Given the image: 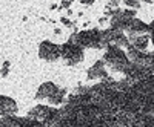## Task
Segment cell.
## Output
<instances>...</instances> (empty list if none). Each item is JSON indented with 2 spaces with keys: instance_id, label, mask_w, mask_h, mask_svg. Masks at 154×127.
<instances>
[{
  "instance_id": "16",
  "label": "cell",
  "mask_w": 154,
  "mask_h": 127,
  "mask_svg": "<svg viewBox=\"0 0 154 127\" xmlns=\"http://www.w3.org/2000/svg\"><path fill=\"white\" fill-rule=\"evenodd\" d=\"M125 5L128 6V9H134V11L140 8V3L137 0H125Z\"/></svg>"
},
{
  "instance_id": "4",
  "label": "cell",
  "mask_w": 154,
  "mask_h": 127,
  "mask_svg": "<svg viewBox=\"0 0 154 127\" xmlns=\"http://www.w3.org/2000/svg\"><path fill=\"white\" fill-rule=\"evenodd\" d=\"M123 75H125L123 80L130 84V86H134V84H137V83H140V81L146 80L149 75H151V72H149V69H146V68H140V66H137V65H133V63H130V66L123 71Z\"/></svg>"
},
{
  "instance_id": "12",
  "label": "cell",
  "mask_w": 154,
  "mask_h": 127,
  "mask_svg": "<svg viewBox=\"0 0 154 127\" xmlns=\"http://www.w3.org/2000/svg\"><path fill=\"white\" fill-rule=\"evenodd\" d=\"M46 103L51 107H57V106L65 104L66 103V91H65V89H62V87H59L57 91L46 100Z\"/></svg>"
},
{
  "instance_id": "9",
  "label": "cell",
  "mask_w": 154,
  "mask_h": 127,
  "mask_svg": "<svg viewBox=\"0 0 154 127\" xmlns=\"http://www.w3.org/2000/svg\"><path fill=\"white\" fill-rule=\"evenodd\" d=\"M59 89V86L53 81H46V83H42L38 86L37 92H35V100L37 101H42V100H48L51 95H53L56 91Z\"/></svg>"
},
{
  "instance_id": "1",
  "label": "cell",
  "mask_w": 154,
  "mask_h": 127,
  "mask_svg": "<svg viewBox=\"0 0 154 127\" xmlns=\"http://www.w3.org/2000/svg\"><path fill=\"white\" fill-rule=\"evenodd\" d=\"M102 61L105 63V68H108L112 72H122L130 66V61H128L125 51L116 48V46H108L105 49V54Z\"/></svg>"
},
{
  "instance_id": "3",
  "label": "cell",
  "mask_w": 154,
  "mask_h": 127,
  "mask_svg": "<svg viewBox=\"0 0 154 127\" xmlns=\"http://www.w3.org/2000/svg\"><path fill=\"white\" fill-rule=\"evenodd\" d=\"M60 58L65 61L66 66H77L85 60V51L72 43H63L60 45Z\"/></svg>"
},
{
  "instance_id": "8",
  "label": "cell",
  "mask_w": 154,
  "mask_h": 127,
  "mask_svg": "<svg viewBox=\"0 0 154 127\" xmlns=\"http://www.w3.org/2000/svg\"><path fill=\"white\" fill-rule=\"evenodd\" d=\"M86 78L88 80H105V78H108V72H106V68H105V63L102 60L96 61L94 65L86 71Z\"/></svg>"
},
{
  "instance_id": "10",
  "label": "cell",
  "mask_w": 154,
  "mask_h": 127,
  "mask_svg": "<svg viewBox=\"0 0 154 127\" xmlns=\"http://www.w3.org/2000/svg\"><path fill=\"white\" fill-rule=\"evenodd\" d=\"M51 109H53V107L46 106V104H37V106H34V107L28 112V118L42 123V121L48 117V113L51 112Z\"/></svg>"
},
{
  "instance_id": "13",
  "label": "cell",
  "mask_w": 154,
  "mask_h": 127,
  "mask_svg": "<svg viewBox=\"0 0 154 127\" xmlns=\"http://www.w3.org/2000/svg\"><path fill=\"white\" fill-rule=\"evenodd\" d=\"M112 31V29H111ZM130 40H128V37L123 34V32H116L112 31V39H111V46H116V48H119V49H126L128 46H130Z\"/></svg>"
},
{
  "instance_id": "15",
  "label": "cell",
  "mask_w": 154,
  "mask_h": 127,
  "mask_svg": "<svg viewBox=\"0 0 154 127\" xmlns=\"http://www.w3.org/2000/svg\"><path fill=\"white\" fill-rule=\"evenodd\" d=\"M140 113L146 117H154V98H146L145 103L140 106Z\"/></svg>"
},
{
  "instance_id": "14",
  "label": "cell",
  "mask_w": 154,
  "mask_h": 127,
  "mask_svg": "<svg viewBox=\"0 0 154 127\" xmlns=\"http://www.w3.org/2000/svg\"><path fill=\"white\" fill-rule=\"evenodd\" d=\"M137 51H140V52H146V48L149 45V37L148 35H143V37H137V39L131 40L130 42Z\"/></svg>"
},
{
  "instance_id": "7",
  "label": "cell",
  "mask_w": 154,
  "mask_h": 127,
  "mask_svg": "<svg viewBox=\"0 0 154 127\" xmlns=\"http://www.w3.org/2000/svg\"><path fill=\"white\" fill-rule=\"evenodd\" d=\"M19 110V106L11 97L0 95V118L14 117Z\"/></svg>"
},
{
  "instance_id": "20",
  "label": "cell",
  "mask_w": 154,
  "mask_h": 127,
  "mask_svg": "<svg viewBox=\"0 0 154 127\" xmlns=\"http://www.w3.org/2000/svg\"><path fill=\"white\" fill-rule=\"evenodd\" d=\"M71 3H72V2H62V6H63V8H69Z\"/></svg>"
},
{
  "instance_id": "11",
  "label": "cell",
  "mask_w": 154,
  "mask_h": 127,
  "mask_svg": "<svg viewBox=\"0 0 154 127\" xmlns=\"http://www.w3.org/2000/svg\"><path fill=\"white\" fill-rule=\"evenodd\" d=\"M62 121H63V118L60 115L59 109L53 107V109H51V112L48 113V117L42 121V124H43V127H60Z\"/></svg>"
},
{
  "instance_id": "6",
  "label": "cell",
  "mask_w": 154,
  "mask_h": 127,
  "mask_svg": "<svg viewBox=\"0 0 154 127\" xmlns=\"http://www.w3.org/2000/svg\"><path fill=\"white\" fill-rule=\"evenodd\" d=\"M149 32V28L148 25L139 19H133L128 22V26H126V31H125V35L128 37V40H134L137 37H143V35H148Z\"/></svg>"
},
{
  "instance_id": "2",
  "label": "cell",
  "mask_w": 154,
  "mask_h": 127,
  "mask_svg": "<svg viewBox=\"0 0 154 127\" xmlns=\"http://www.w3.org/2000/svg\"><path fill=\"white\" fill-rule=\"evenodd\" d=\"M75 43H77V46H80L83 51L85 49H96V51L103 49L99 29H86V31L77 32L75 34Z\"/></svg>"
},
{
  "instance_id": "19",
  "label": "cell",
  "mask_w": 154,
  "mask_h": 127,
  "mask_svg": "<svg viewBox=\"0 0 154 127\" xmlns=\"http://www.w3.org/2000/svg\"><path fill=\"white\" fill-rule=\"evenodd\" d=\"M62 23H65V25H66V26H72V25H71V22H69L68 19H65V17H63V19H62Z\"/></svg>"
},
{
  "instance_id": "17",
  "label": "cell",
  "mask_w": 154,
  "mask_h": 127,
  "mask_svg": "<svg viewBox=\"0 0 154 127\" xmlns=\"http://www.w3.org/2000/svg\"><path fill=\"white\" fill-rule=\"evenodd\" d=\"M9 65H11L9 61H5V63H3V66H2V69H0V75H2L3 78L9 74Z\"/></svg>"
},
{
  "instance_id": "5",
  "label": "cell",
  "mask_w": 154,
  "mask_h": 127,
  "mask_svg": "<svg viewBox=\"0 0 154 127\" xmlns=\"http://www.w3.org/2000/svg\"><path fill=\"white\" fill-rule=\"evenodd\" d=\"M38 58L46 63H56L60 58V46L53 42H42L38 45Z\"/></svg>"
},
{
  "instance_id": "18",
  "label": "cell",
  "mask_w": 154,
  "mask_h": 127,
  "mask_svg": "<svg viewBox=\"0 0 154 127\" xmlns=\"http://www.w3.org/2000/svg\"><path fill=\"white\" fill-rule=\"evenodd\" d=\"M148 28H149V32H148V37H149V43H152L154 46V20L148 25Z\"/></svg>"
},
{
  "instance_id": "21",
  "label": "cell",
  "mask_w": 154,
  "mask_h": 127,
  "mask_svg": "<svg viewBox=\"0 0 154 127\" xmlns=\"http://www.w3.org/2000/svg\"><path fill=\"white\" fill-rule=\"evenodd\" d=\"M106 22H108V19H106V17H102V19L99 20V23H100V25H103V23H106Z\"/></svg>"
}]
</instances>
